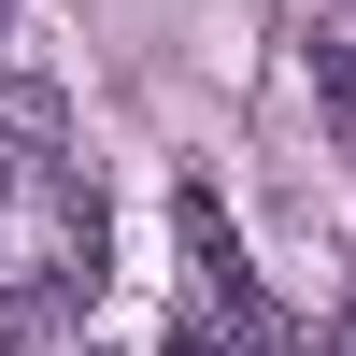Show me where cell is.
Here are the masks:
<instances>
[{
    "label": "cell",
    "instance_id": "cell-4",
    "mask_svg": "<svg viewBox=\"0 0 356 356\" xmlns=\"http://www.w3.org/2000/svg\"><path fill=\"white\" fill-rule=\"evenodd\" d=\"M57 300H72V285H43V300H0V356H29V342H43V328H57Z\"/></svg>",
    "mask_w": 356,
    "mask_h": 356
},
{
    "label": "cell",
    "instance_id": "cell-2",
    "mask_svg": "<svg viewBox=\"0 0 356 356\" xmlns=\"http://www.w3.org/2000/svg\"><path fill=\"white\" fill-rule=\"evenodd\" d=\"M57 186H72V100L15 72L0 86V200H57Z\"/></svg>",
    "mask_w": 356,
    "mask_h": 356
},
{
    "label": "cell",
    "instance_id": "cell-7",
    "mask_svg": "<svg viewBox=\"0 0 356 356\" xmlns=\"http://www.w3.org/2000/svg\"><path fill=\"white\" fill-rule=\"evenodd\" d=\"M0 15H15V0H0Z\"/></svg>",
    "mask_w": 356,
    "mask_h": 356
},
{
    "label": "cell",
    "instance_id": "cell-5",
    "mask_svg": "<svg viewBox=\"0 0 356 356\" xmlns=\"http://www.w3.org/2000/svg\"><path fill=\"white\" fill-rule=\"evenodd\" d=\"M157 356H243V342H228V328H200V314H186V328H171Z\"/></svg>",
    "mask_w": 356,
    "mask_h": 356
},
{
    "label": "cell",
    "instance_id": "cell-6",
    "mask_svg": "<svg viewBox=\"0 0 356 356\" xmlns=\"http://www.w3.org/2000/svg\"><path fill=\"white\" fill-rule=\"evenodd\" d=\"M328 356H356V314H342V328H328Z\"/></svg>",
    "mask_w": 356,
    "mask_h": 356
},
{
    "label": "cell",
    "instance_id": "cell-1",
    "mask_svg": "<svg viewBox=\"0 0 356 356\" xmlns=\"http://www.w3.org/2000/svg\"><path fill=\"white\" fill-rule=\"evenodd\" d=\"M171 228H186V314L200 328H228V342H285V314H271V285L243 271V243H228V214H214V186H186L171 200Z\"/></svg>",
    "mask_w": 356,
    "mask_h": 356
},
{
    "label": "cell",
    "instance_id": "cell-3",
    "mask_svg": "<svg viewBox=\"0 0 356 356\" xmlns=\"http://www.w3.org/2000/svg\"><path fill=\"white\" fill-rule=\"evenodd\" d=\"M314 100H328V129H342V157H356V15L314 29Z\"/></svg>",
    "mask_w": 356,
    "mask_h": 356
}]
</instances>
